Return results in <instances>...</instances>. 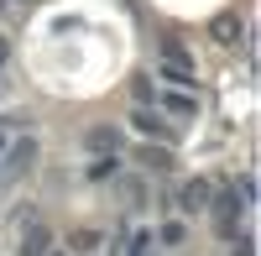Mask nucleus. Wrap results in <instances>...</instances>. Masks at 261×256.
<instances>
[{"label":"nucleus","mask_w":261,"mask_h":256,"mask_svg":"<svg viewBox=\"0 0 261 256\" xmlns=\"http://www.w3.org/2000/svg\"><path fill=\"white\" fill-rule=\"evenodd\" d=\"M130 120H136V131H146V136H162V141L172 136V131H167V120H162L157 110H136V115H130Z\"/></svg>","instance_id":"3"},{"label":"nucleus","mask_w":261,"mask_h":256,"mask_svg":"<svg viewBox=\"0 0 261 256\" xmlns=\"http://www.w3.org/2000/svg\"><path fill=\"white\" fill-rule=\"evenodd\" d=\"M167 105V110H178V115H193V94H157V89H151V105Z\"/></svg>","instance_id":"4"},{"label":"nucleus","mask_w":261,"mask_h":256,"mask_svg":"<svg viewBox=\"0 0 261 256\" xmlns=\"http://www.w3.org/2000/svg\"><path fill=\"white\" fill-rule=\"evenodd\" d=\"M157 68H162V79H167V84H193V58L178 47V42H162Z\"/></svg>","instance_id":"1"},{"label":"nucleus","mask_w":261,"mask_h":256,"mask_svg":"<svg viewBox=\"0 0 261 256\" xmlns=\"http://www.w3.org/2000/svg\"><path fill=\"white\" fill-rule=\"evenodd\" d=\"M47 241H53L47 225H32L27 236H21V256H47Z\"/></svg>","instance_id":"2"},{"label":"nucleus","mask_w":261,"mask_h":256,"mask_svg":"<svg viewBox=\"0 0 261 256\" xmlns=\"http://www.w3.org/2000/svg\"><path fill=\"white\" fill-rule=\"evenodd\" d=\"M204 199H209L204 183H188V188H183V209H188V215H193V209H204Z\"/></svg>","instance_id":"5"}]
</instances>
